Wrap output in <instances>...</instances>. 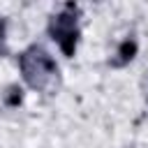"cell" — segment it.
<instances>
[{
	"instance_id": "3957f363",
	"label": "cell",
	"mask_w": 148,
	"mask_h": 148,
	"mask_svg": "<svg viewBox=\"0 0 148 148\" xmlns=\"http://www.w3.org/2000/svg\"><path fill=\"white\" fill-rule=\"evenodd\" d=\"M134 56H136V42H134V39H125V42H120V46H118L116 58L111 60V65H113V67H123V65H127Z\"/></svg>"
},
{
	"instance_id": "6da1fadb",
	"label": "cell",
	"mask_w": 148,
	"mask_h": 148,
	"mask_svg": "<svg viewBox=\"0 0 148 148\" xmlns=\"http://www.w3.org/2000/svg\"><path fill=\"white\" fill-rule=\"evenodd\" d=\"M18 67H21L23 81L32 90H51L60 76V69H58L56 60L51 58V53L37 44L28 46L18 56Z\"/></svg>"
},
{
	"instance_id": "277c9868",
	"label": "cell",
	"mask_w": 148,
	"mask_h": 148,
	"mask_svg": "<svg viewBox=\"0 0 148 148\" xmlns=\"http://www.w3.org/2000/svg\"><path fill=\"white\" fill-rule=\"evenodd\" d=\"M2 35H5V21H0V39H2Z\"/></svg>"
},
{
	"instance_id": "7a4b0ae2",
	"label": "cell",
	"mask_w": 148,
	"mask_h": 148,
	"mask_svg": "<svg viewBox=\"0 0 148 148\" xmlns=\"http://www.w3.org/2000/svg\"><path fill=\"white\" fill-rule=\"evenodd\" d=\"M79 32H81L79 30V5H74V2L62 5L60 12H56L49 18V35L67 58H72L76 53Z\"/></svg>"
}]
</instances>
